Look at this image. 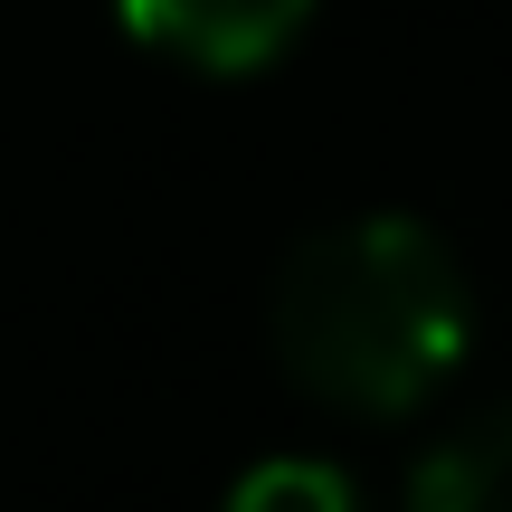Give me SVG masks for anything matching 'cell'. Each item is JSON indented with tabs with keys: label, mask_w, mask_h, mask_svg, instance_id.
I'll return each mask as SVG.
<instances>
[{
	"label": "cell",
	"mask_w": 512,
	"mask_h": 512,
	"mask_svg": "<svg viewBox=\"0 0 512 512\" xmlns=\"http://www.w3.org/2000/svg\"><path fill=\"white\" fill-rule=\"evenodd\" d=\"M228 512H361V503H351V484L332 465L285 456V465H256L238 494H228Z\"/></svg>",
	"instance_id": "cell-4"
},
{
	"label": "cell",
	"mask_w": 512,
	"mask_h": 512,
	"mask_svg": "<svg viewBox=\"0 0 512 512\" xmlns=\"http://www.w3.org/2000/svg\"><path fill=\"white\" fill-rule=\"evenodd\" d=\"M275 361L304 399L342 418H408L446 389V370L475 342L465 266L427 219L370 209V219L313 228L275 266Z\"/></svg>",
	"instance_id": "cell-1"
},
{
	"label": "cell",
	"mask_w": 512,
	"mask_h": 512,
	"mask_svg": "<svg viewBox=\"0 0 512 512\" xmlns=\"http://www.w3.org/2000/svg\"><path fill=\"white\" fill-rule=\"evenodd\" d=\"M408 512H512V399L437 446L408 475Z\"/></svg>",
	"instance_id": "cell-3"
},
{
	"label": "cell",
	"mask_w": 512,
	"mask_h": 512,
	"mask_svg": "<svg viewBox=\"0 0 512 512\" xmlns=\"http://www.w3.org/2000/svg\"><path fill=\"white\" fill-rule=\"evenodd\" d=\"M114 19L200 76H256L304 38L313 0H114Z\"/></svg>",
	"instance_id": "cell-2"
}]
</instances>
